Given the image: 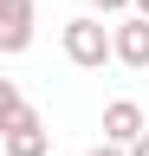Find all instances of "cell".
Listing matches in <instances>:
<instances>
[{
	"label": "cell",
	"instance_id": "cell-1",
	"mask_svg": "<svg viewBox=\"0 0 149 156\" xmlns=\"http://www.w3.org/2000/svg\"><path fill=\"white\" fill-rule=\"evenodd\" d=\"M65 52H71V65H104L117 52V33H104L97 20H71L65 26Z\"/></svg>",
	"mask_w": 149,
	"mask_h": 156
},
{
	"label": "cell",
	"instance_id": "cell-2",
	"mask_svg": "<svg viewBox=\"0 0 149 156\" xmlns=\"http://www.w3.org/2000/svg\"><path fill=\"white\" fill-rule=\"evenodd\" d=\"M7 156H46V124L32 111H13L7 117Z\"/></svg>",
	"mask_w": 149,
	"mask_h": 156
},
{
	"label": "cell",
	"instance_id": "cell-3",
	"mask_svg": "<svg viewBox=\"0 0 149 156\" xmlns=\"http://www.w3.org/2000/svg\"><path fill=\"white\" fill-rule=\"evenodd\" d=\"M32 39V0H0V46L20 52Z\"/></svg>",
	"mask_w": 149,
	"mask_h": 156
},
{
	"label": "cell",
	"instance_id": "cell-4",
	"mask_svg": "<svg viewBox=\"0 0 149 156\" xmlns=\"http://www.w3.org/2000/svg\"><path fill=\"white\" fill-rule=\"evenodd\" d=\"M104 136H110V143H143V104L117 98V104L104 111Z\"/></svg>",
	"mask_w": 149,
	"mask_h": 156
},
{
	"label": "cell",
	"instance_id": "cell-5",
	"mask_svg": "<svg viewBox=\"0 0 149 156\" xmlns=\"http://www.w3.org/2000/svg\"><path fill=\"white\" fill-rule=\"evenodd\" d=\"M117 58H123V65H149V20L117 26Z\"/></svg>",
	"mask_w": 149,
	"mask_h": 156
},
{
	"label": "cell",
	"instance_id": "cell-6",
	"mask_svg": "<svg viewBox=\"0 0 149 156\" xmlns=\"http://www.w3.org/2000/svg\"><path fill=\"white\" fill-rule=\"evenodd\" d=\"M91 7H104V13H117V7H130V0H91Z\"/></svg>",
	"mask_w": 149,
	"mask_h": 156
},
{
	"label": "cell",
	"instance_id": "cell-7",
	"mask_svg": "<svg viewBox=\"0 0 149 156\" xmlns=\"http://www.w3.org/2000/svg\"><path fill=\"white\" fill-rule=\"evenodd\" d=\"M91 156H123V150H110V143H97V150H91Z\"/></svg>",
	"mask_w": 149,
	"mask_h": 156
},
{
	"label": "cell",
	"instance_id": "cell-8",
	"mask_svg": "<svg viewBox=\"0 0 149 156\" xmlns=\"http://www.w3.org/2000/svg\"><path fill=\"white\" fill-rule=\"evenodd\" d=\"M136 156H149V136H143V143H136Z\"/></svg>",
	"mask_w": 149,
	"mask_h": 156
},
{
	"label": "cell",
	"instance_id": "cell-9",
	"mask_svg": "<svg viewBox=\"0 0 149 156\" xmlns=\"http://www.w3.org/2000/svg\"><path fill=\"white\" fill-rule=\"evenodd\" d=\"M136 7H143V20H149V0H136Z\"/></svg>",
	"mask_w": 149,
	"mask_h": 156
}]
</instances>
